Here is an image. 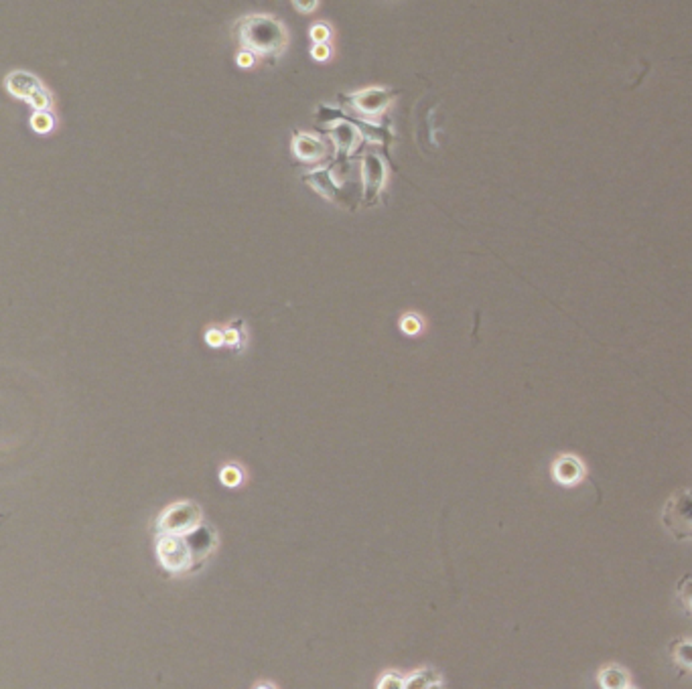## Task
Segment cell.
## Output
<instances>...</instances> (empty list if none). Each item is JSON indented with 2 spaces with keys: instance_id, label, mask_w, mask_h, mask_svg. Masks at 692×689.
Wrapping results in <instances>:
<instances>
[{
  "instance_id": "cell-19",
  "label": "cell",
  "mask_w": 692,
  "mask_h": 689,
  "mask_svg": "<svg viewBox=\"0 0 692 689\" xmlns=\"http://www.w3.org/2000/svg\"><path fill=\"white\" fill-rule=\"evenodd\" d=\"M205 338H207V343L209 345H214V347H222L224 343H226V335L224 333H219V331H209L207 335H205Z\"/></svg>"
},
{
  "instance_id": "cell-18",
  "label": "cell",
  "mask_w": 692,
  "mask_h": 689,
  "mask_svg": "<svg viewBox=\"0 0 692 689\" xmlns=\"http://www.w3.org/2000/svg\"><path fill=\"white\" fill-rule=\"evenodd\" d=\"M377 688H404V679H400L398 675H386L382 677Z\"/></svg>"
},
{
  "instance_id": "cell-1",
  "label": "cell",
  "mask_w": 692,
  "mask_h": 689,
  "mask_svg": "<svg viewBox=\"0 0 692 689\" xmlns=\"http://www.w3.org/2000/svg\"><path fill=\"white\" fill-rule=\"evenodd\" d=\"M234 35L239 47L252 51L256 57L278 59L289 49V29L272 14L254 13L239 16L234 23Z\"/></svg>"
},
{
  "instance_id": "cell-2",
  "label": "cell",
  "mask_w": 692,
  "mask_h": 689,
  "mask_svg": "<svg viewBox=\"0 0 692 689\" xmlns=\"http://www.w3.org/2000/svg\"><path fill=\"white\" fill-rule=\"evenodd\" d=\"M662 521L676 539H692V491H678L668 499Z\"/></svg>"
},
{
  "instance_id": "cell-20",
  "label": "cell",
  "mask_w": 692,
  "mask_h": 689,
  "mask_svg": "<svg viewBox=\"0 0 692 689\" xmlns=\"http://www.w3.org/2000/svg\"><path fill=\"white\" fill-rule=\"evenodd\" d=\"M222 481L226 483V485H236L239 481V473H238V468H224V475H222Z\"/></svg>"
},
{
  "instance_id": "cell-12",
  "label": "cell",
  "mask_w": 692,
  "mask_h": 689,
  "mask_svg": "<svg viewBox=\"0 0 692 689\" xmlns=\"http://www.w3.org/2000/svg\"><path fill=\"white\" fill-rule=\"evenodd\" d=\"M31 126L37 130L39 134H45V132H49L51 128H53V118H51V114L43 110V112H37V116L31 120Z\"/></svg>"
},
{
  "instance_id": "cell-5",
  "label": "cell",
  "mask_w": 692,
  "mask_h": 689,
  "mask_svg": "<svg viewBox=\"0 0 692 689\" xmlns=\"http://www.w3.org/2000/svg\"><path fill=\"white\" fill-rule=\"evenodd\" d=\"M388 101V91L384 88H367L362 89L357 96H355V108L360 112L364 114H374L377 112L380 108H384Z\"/></svg>"
},
{
  "instance_id": "cell-10",
  "label": "cell",
  "mask_w": 692,
  "mask_h": 689,
  "mask_svg": "<svg viewBox=\"0 0 692 689\" xmlns=\"http://www.w3.org/2000/svg\"><path fill=\"white\" fill-rule=\"evenodd\" d=\"M672 659L682 669H692V643L676 640L672 645Z\"/></svg>"
},
{
  "instance_id": "cell-21",
  "label": "cell",
  "mask_w": 692,
  "mask_h": 689,
  "mask_svg": "<svg viewBox=\"0 0 692 689\" xmlns=\"http://www.w3.org/2000/svg\"><path fill=\"white\" fill-rule=\"evenodd\" d=\"M226 341L229 343V345H236L239 341V335L236 333V331H227L226 333Z\"/></svg>"
},
{
  "instance_id": "cell-14",
  "label": "cell",
  "mask_w": 692,
  "mask_h": 689,
  "mask_svg": "<svg viewBox=\"0 0 692 689\" xmlns=\"http://www.w3.org/2000/svg\"><path fill=\"white\" fill-rule=\"evenodd\" d=\"M678 596L684 602V606L692 613V580H684L678 584Z\"/></svg>"
},
{
  "instance_id": "cell-13",
  "label": "cell",
  "mask_w": 692,
  "mask_h": 689,
  "mask_svg": "<svg viewBox=\"0 0 692 689\" xmlns=\"http://www.w3.org/2000/svg\"><path fill=\"white\" fill-rule=\"evenodd\" d=\"M331 53L333 51H331L329 43H313V47H311V57L315 61H329Z\"/></svg>"
},
{
  "instance_id": "cell-4",
  "label": "cell",
  "mask_w": 692,
  "mask_h": 689,
  "mask_svg": "<svg viewBox=\"0 0 692 689\" xmlns=\"http://www.w3.org/2000/svg\"><path fill=\"white\" fill-rule=\"evenodd\" d=\"M202 519V511L197 505L191 503H177L169 507L164 515L161 517V529L163 533H181V531H191L197 527Z\"/></svg>"
},
{
  "instance_id": "cell-9",
  "label": "cell",
  "mask_w": 692,
  "mask_h": 689,
  "mask_svg": "<svg viewBox=\"0 0 692 689\" xmlns=\"http://www.w3.org/2000/svg\"><path fill=\"white\" fill-rule=\"evenodd\" d=\"M599 681H601V688L605 689H623L628 688V675L619 669V667H607L601 671L599 675Z\"/></svg>"
},
{
  "instance_id": "cell-6",
  "label": "cell",
  "mask_w": 692,
  "mask_h": 689,
  "mask_svg": "<svg viewBox=\"0 0 692 689\" xmlns=\"http://www.w3.org/2000/svg\"><path fill=\"white\" fill-rule=\"evenodd\" d=\"M554 476L563 485H575L583 476V466L577 458L573 456H563L558 463L554 464Z\"/></svg>"
},
{
  "instance_id": "cell-8",
  "label": "cell",
  "mask_w": 692,
  "mask_h": 689,
  "mask_svg": "<svg viewBox=\"0 0 692 689\" xmlns=\"http://www.w3.org/2000/svg\"><path fill=\"white\" fill-rule=\"evenodd\" d=\"M440 685V677L432 669H420L415 675L404 679V688H437Z\"/></svg>"
},
{
  "instance_id": "cell-7",
  "label": "cell",
  "mask_w": 692,
  "mask_h": 689,
  "mask_svg": "<svg viewBox=\"0 0 692 689\" xmlns=\"http://www.w3.org/2000/svg\"><path fill=\"white\" fill-rule=\"evenodd\" d=\"M295 152L301 156L302 161H315L323 154V146L319 144L317 138H307L299 136L295 140Z\"/></svg>"
},
{
  "instance_id": "cell-3",
  "label": "cell",
  "mask_w": 692,
  "mask_h": 689,
  "mask_svg": "<svg viewBox=\"0 0 692 689\" xmlns=\"http://www.w3.org/2000/svg\"><path fill=\"white\" fill-rule=\"evenodd\" d=\"M4 86L14 98L26 100L37 112H43L51 106L49 91L43 88L37 76H33L29 71H11L4 79Z\"/></svg>"
},
{
  "instance_id": "cell-17",
  "label": "cell",
  "mask_w": 692,
  "mask_h": 689,
  "mask_svg": "<svg viewBox=\"0 0 692 689\" xmlns=\"http://www.w3.org/2000/svg\"><path fill=\"white\" fill-rule=\"evenodd\" d=\"M402 331L404 333H408V335H416L418 331H420V321L416 318V316H404L402 318Z\"/></svg>"
},
{
  "instance_id": "cell-16",
  "label": "cell",
  "mask_w": 692,
  "mask_h": 689,
  "mask_svg": "<svg viewBox=\"0 0 692 689\" xmlns=\"http://www.w3.org/2000/svg\"><path fill=\"white\" fill-rule=\"evenodd\" d=\"M236 63L238 67H244V69H250L252 65L256 63V55L248 49H239V53L236 55Z\"/></svg>"
},
{
  "instance_id": "cell-11",
  "label": "cell",
  "mask_w": 692,
  "mask_h": 689,
  "mask_svg": "<svg viewBox=\"0 0 692 689\" xmlns=\"http://www.w3.org/2000/svg\"><path fill=\"white\" fill-rule=\"evenodd\" d=\"M309 37H311L313 43H329L331 37H333V29L327 23H323V21L321 23H315L309 29Z\"/></svg>"
},
{
  "instance_id": "cell-15",
  "label": "cell",
  "mask_w": 692,
  "mask_h": 689,
  "mask_svg": "<svg viewBox=\"0 0 692 689\" xmlns=\"http://www.w3.org/2000/svg\"><path fill=\"white\" fill-rule=\"evenodd\" d=\"M290 2H292V6L301 14L315 13L317 6H319V0H290Z\"/></svg>"
}]
</instances>
